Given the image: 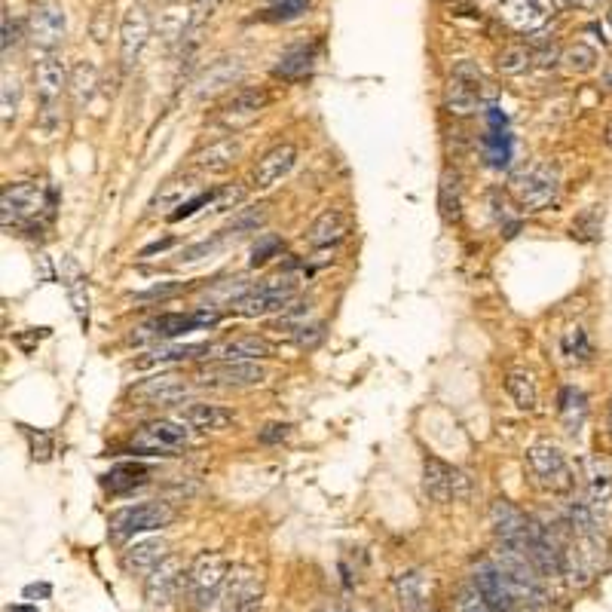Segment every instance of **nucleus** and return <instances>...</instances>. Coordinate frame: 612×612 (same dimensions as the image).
<instances>
[{
    "mask_svg": "<svg viewBox=\"0 0 612 612\" xmlns=\"http://www.w3.org/2000/svg\"><path fill=\"white\" fill-rule=\"evenodd\" d=\"M456 612H490V609L481 600V594L475 591V585L469 582L463 591H459V597H456Z\"/></svg>",
    "mask_w": 612,
    "mask_h": 612,
    "instance_id": "603ef678",
    "label": "nucleus"
},
{
    "mask_svg": "<svg viewBox=\"0 0 612 612\" xmlns=\"http://www.w3.org/2000/svg\"><path fill=\"white\" fill-rule=\"evenodd\" d=\"M150 37V16L144 7H129L126 16H123V25H120V56H123V65L132 68L135 59L141 56V49Z\"/></svg>",
    "mask_w": 612,
    "mask_h": 612,
    "instance_id": "5701e85b",
    "label": "nucleus"
},
{
    "mask_svg": "<svg viewBox=\"0 0 612 612\" xmlns=\"http://www.w3.org/2000/svg\"><path fill=\"white\" fill-rule=\"evenodd\" d=\"M349 230H352L349 212H343V209H328V212H322V215L310 224V230H306V242H310L313 248H328V245L343 242V239L349 236Z\"/></svg>",
    "mask_w": 612,
    "mask_h": 612,
    "instance_id": "393cba45",
    "label": "nucleus"
},
{
    "mask_svg": "<svg viewBox=\"0 0 612 612\" xmlns=\"http://www.w3.org/2000/svg\"><path fill=\"white\" fill-rule=\"evenodd\" d=\"M68 31V19L65 10L56 4V0H37L28 13V34L37 46L43 49H56L65 40Z\"/></svg>",
    "mask_w": 612,
    "mask_h": 612,
    "instance_id": "dca6fc26",
    "label": "nucleus"
},
{
    "mask_svg": "<svg viewBox=\"0 0 612 612\" xmlns=\"http://www.w3.org/2000/svg\"><path fill=\"white\" fill-rule=\"evenodd\" d=\"M606 420H609V435H612V401H609V411H606Z\"/></svg>",
    "mask_w": 612,
    "mask_h": 612,
    "instance_id": "680f3d73",
    "label": "nucleus"
},
{
    "mask_svg": "<svg viewBox=\"0 0 612 612\" xmlns=\"http://www.w3.org/2000/svg\"><path fill=\"white\" fill-rule=\"evenodd\" d=\"M270 105V95L264 89H236L218 111V123L224 129H242L251 120H258V114Z\"/></svg>",
    "mask_w": 612,
    "mask_h": 612,
    "instance_id": "a211bd4d",
    "label": "nucleus"
},
{
    "mask_svg": "<svg viewBox=\"0 0 612 612\" xmlns=\"http://www.w3.org/2000/svg\"><path fill=\"white\" fill-rule=\"evenodd\" d=\"M19 43V28H16V22H13V16L10 13H4V56H10V49Z\"/></svg>",
    "mask_w": 612,
    "mask_h": 612,
    "instance_id": "4d7b16f0",
    "label": "nucleus"
},
{
    "mask_svg": "<svg viewBox=\"0 0 612 612\" xmlns=\"http://www.w3.org/2000/svg\"><path fill=\"white\" fill-rule=\"evenodd\" d=\"M264 594L261 573L251 567H230L224 591H221V612H258Z\"/></svg>",
    "mask_w": 612,
    "mask_h": 612,
    "instance_id": "1a4fd4ad",
    "label": "nucleus"
},
{
    "mask_svg": "<svg viewBox=\"0 0 612 612\" xmlns=\"http://www.w3.org/2000/svg\"><path fill=\"white\" fill-rule=\"evenodd\" d=\"M245 187H224V190H218V196L212 199V215H224V212H233L239 202L245 199Z\"/></svg>",
    "mask_w": 612,
    "mask_h": 612,
    "instance_id": "8fccbe9b",
    "label": "nucleus"
},
{
    "mask_svg": "<svg viewBox=\"0 0 612 612\" xmlns=\"http://www.w3.org/2000/svg\"><path fill=\"white\" fill-rule=\"evenodd\" d=\"M524 554L530 557V564L539 570L542 579L564 576V545L557 542L551 527H542L539 521H527L524 533Z\"/></svg>",
    "mask_w": 612,
    "mask_h": 612,
    "instance_id": "0eeeda50",
    "label": "nucleus"
},
{
    "mask_svg": "<svg viewBox=\"0 0 612 612\" xmlns=\"http://www.w3.org/2000/svg\"><path fill=\"white\" fill-rule=\"evenodd\" d=\"M294 166H297V147H294L291 141L276 144V147H270V150L264 153L258 163H254V169H251V187H254V190H270V187H276L282 178H288Z\"/></svg>",
    "mask_w": 612,
    "mask_h": 612,
    "instance_id": "f3484780",
    "label": "nucleus"
},
{
    "mask_svg": "<svg viewBox=\"0 0 612 612\" xmlns=\"http://www.w3.org/2000/svg\"><path fill=\"white\" fill-rule=\"evenodd\" d=\"M181 291H187L184 282H160V285H153V288H147V291H138L135 300H166V297H175V294H181Z\"/></svg>",
    "mask_w": 612,
    "mask_h": 612,
    "instance_id": "864d4df0",
    "label": "nucleus"
},
{
    "mask_svg": "<svg viewBox=\"0 0 612 612\" xmlns=\"http://www.w3.org/2000/svg\"><path fill=\"white\" fill-rule=\"evenodd\" d=\"M297 297V285L291 279H273L264 285H254L233 303V313L242 319H261L270 313H285Z\"/></svg>",
    "mask_w": 612,
    "mask_h": 612,
    "instance_id": "423d86ee",
    "label": "nucleus"
},
{
    "mask_svg": "<svg viewBox=\"0 0 612 612\" xmlns=\"http://www.w3.org/2000/svg\"><path fill=\"white\" fill-rule=\"evenodd\" d=\"M184 426L187 423H175V420H150L135 432L132 450H138V453H175V450L187 447V441H190V429H184Z\"/></svg>",
    "mask_w": 612,
    "mask_h": 612,
    "instance_id": "ddd939ff",
    "label": "nucleus"
},
{
    "mask_svg": "<svg viewBox=\"0 0 612 612\" xmlns=\"http://www.w3.org/2000/svg\"><path fill=\"white\" fill-rule=\"evenodd\" d=\"M600 515H609L612 505V475L597 459H588V472H585V493H582Z\"/></svg>",
    "mask_w": 612,
    "mask_h": 612,
    "instance_id": "7c9ffc66",
    "label": "nucleus"
},
{
    "mask_svg": "<svg viewBox=\"0 0 612 612\" xmlns=\"http://www.w3.org/2000/svg\"><path fill=\"white\" fill-rule=\"evenodd\" d=\"M46 209L43 202V187L34 181H22V184H10L0 196V221L4 227L10 224H25L31 218H37Z\"/></svg>",
    "mask_w": 612,
    "mask_h": 612,
    "instance_id": "f8f14e48",
    "label": "nucleus"
},
{
    "mask_svg": "<svg viewBox=\"0 0 612 612\" xmlns=\"http://www.w3.org/2000/svg\"><path fill=\"white\" fill-rule=\"evenodd\" d=\"M524 466L533 478L536 487L542 490H551V493H560V490H570L573 487V478H570V463L564 450L551 441H536L527 447L524 453Z\"/></svg>",
    "mask_w": 612,
    "mask_h": 612,
    "instance_id": "7ed1b4c3",
    "label": "nucleus"
},
{
    "mask_svg": "<svg viewBox=\"0 0 612 612\" xmlns=\"http://www.w3.org/2000/svg\"><path fill=\"white\" fill-rule=\"evenodd\" d=\"M221 0H190V25L206 22L215 10H218Z\"/></svg>",
    "mask_w": 612,
    "mask_h": 612,
    "instance_id": "5fc2aeb1",
    "label": "nucleus"
},
{
    "mask_svg": "<svg viewBox=\"0 0 612 612\" xmlns=\"http://www.w3.org/2000/svg\"><path fill=\"white\" fill-rule=\"evenodd\" d=\"M530 62H533V56L527 53L524 46H508V49H502L499 53V59H496V68L502 71V74H524L527 68H530Z\"/></svg>",
    "mask_w": 612,
    "mask_h": 612,
    "instance_id": "c03bdc74",
    "label": "nucleus"
},
{
    "mask_svg": "<svg viewBox=\"0 0 612 612\" xmlns=\"http://www.w3.org/2000/svg\"><path fill=\"white\" fill-rule=\"evenodd\" d=\"M606 144H609V147H612V123H609V126H606Z\"/></svg>",
    "mask_w": 612,
    "mask_h": 612,
    "instance_id": "e2e57ef3",
    "label": "nucleus"
},
{
    "mask_svg": "<svg viewBox=\"0 0 612 612\" xmlns=\"http://www.w3.org/2000/svg\"><path fill=\"white\" fill-rule=\"evenodd\" d=\"M193 328H202L199 325V316L196 313H163V316H157L153 319L150 325H147V331H150V337H166V340H172V337H181V334H187V331H193Z\"/></svg>",
    "mask_w": 612,
    "mask_h": 612,
    "instance_id": "e433bc0d",
    "label": "nucleus"
},
{
    "mask_svg": "<svg viewBox=\"0 0 612 612\" xmlns=\"http://www.w3.org/2000/svg\"><path fill=\"white\" fill-rule=\"evenodd\" d=\"M313 65H316V46H294V49H288V53L279 59L273 74L294 83V80H303L306 74H310Z\"/></svg>",
    "mask_w": 612,
    "mask_h": 612,
    "instance_id": "72a5a7b5",
    "label": "nucleus"
},
{
    "mask_svg": "<svg viewBox=\"0 0 612 612\" xmlns=\"http://www.w3.org/2000/svg\"><path fill=\"white\" fill-rule=\"evenodd\" d=\"M175 521V508L166 502H138V505H126L117 508L108 521V533L111 539L123 542L132 539L138 533H153V530H163Z\"/></svg>",
    "mask_w": 612,
    "mask_h": 612,
    "instance_id": "f03ea898",
    "label": "nucleus"
},
{
    "mask_svg": "<svg viewBox=\"0 0 612 612\" xmlns=\"http://www.w3.org/2000/svg\"><path fill=\"white\" fill-rule=\"evenodd\" d=\"M212 343H175V346H157L144 352L135 362V368H163L175 362H190V359H209Z\"/></svg>",
    "mask_w": 612,
    "mask_h": 612,
    "instance_id": "a878e982",
    "label": "nucleus"
},
{
    "mask_svg": "<svg viewBox=\"0 0 612 612\" xmlns=\"http://www.w3.org/2000/svg\"><path fill=\"white\" fill-rule=\"evenodd\" d=\"M459 206H463V199H459V175L456 172H444L441 175V196H438V209L447 221H459Z\"/></svg>",
    "mask_w": 612,
    "mask_h": 612,
    "instance_id": "a19ab883",
    "label": "nucleus"
},
{
    "mask_svg": "<svg viewBox=\"0 0 612 612\" xmlns=\"http://www.w3.org/2000/svg\"><path fill=\"white\" fill-rule=\"evenodd\" d=\"M242 157V141L227 135V138H218L212 141L209 147H202L193 153V166L202 172V175H224L230 172Z\"/></svg>",
    "mask_w": 612,
    "mask_h": 612,
    "instance_id": "aec40b11",
    "label": "nucleus"
},
{
    "mask_svg": "<svg viewBox=\"0 0 612 612\" xmlns=\"http://www.w3.org/2000/svg\"><path fill=\"white\" fill-rule=\"evenodd\" d=\"M190 395V383L181 374H153L129 389V398L138 407H172Z\"/></svg>",
    "mask_w": 612,
    "mask_h": 612,
    "instance_id": "9d476101",
    "label": "nucleus"
},
{
    "mask_svg": "<svg viewBox=\"0 0 612 612\" xmlns=\"http://www.w3.org/2000/svg\"><path fill=\"white\" fill-rule=\"evenodd\" d=\"M25 441H28V450H31V459H37V463H46V459H53L56 453V441L53 435H49L46 429H31V426H19Z\"/></svg>",
    "mask_w": 612,
    "mask_h": 612,
    "instance_id": "79ce46f5",
    "label": "nucleus"
},
{
    "mask_svg": "<svg viewBox=\"0 0 612 612\" xmlns=\"http://www.w3.org/2000/svg\"><path fill=\"white\" fill-rule=\"evenodd\" d=\"M196 193V184L190 178H172L166 184H160L157 196H153L150 202V209L153 212H169V209H181L184 206V199Z\"/></svg>",
    "mask_w": 612,
    "mask_h": 612,
    "instance_id": "c9c22d12",
    "label": "nucleus"
},
{
    "mask_svg": "<svg viewBox=\"0 0 612 612\" xmlns=\"http://www.w3.org/2000/svg\"><path fill=\"white\" fill-rule=\"evenodd\" d=\"M7 612H40L34 603H16V606H10Z\"/></svg>",
    "mask_w": 612,
    "mask_h": 612,
    "instance_id": "bf43d9fd",
    "label": "nucleus"
},
{
    "mask_svg": "<svg viewBox=\"0 0 612 612\" xmlns=\"http://www.w3.org/2000/svg\"><path fill=\"white\" fill-rule=\"evenodd\" d=\"M25 600H34V597H40V600H46L49 594H53V585L49 582H34V585H25Z\"/></svg>",
    "mask_w": 612,
    "mask_h": 612,
    "instance_id": "13d9d810",
    "label": "nucleus"
},
{
    "mask_svg": "<svg viewBox=\"0 0 612 612\" xmlns=\"http://www.w3.org/2000/svg\"><path fill=\"white\" fill-rule=\"evenodd\" d=\"M505 389H508V395H512V401L521 407V411H536V404H539V389H536V380H533L530 371H524V368L508 371V377H505Z\"/></svg>",
    "mask_w": 612,
    "mask_h": 612,
    "instance_id": "f704fd0d",
    "label": "nucleus"
},
{
    "mask_svg": "<svg viewBox=\"0 0 612 612\" xmlns=\"http://www.w3.org/2000/svg\"><path fill=\"white\" fill-rule=\"evenodd\" d=\"M560 346H564V355L570 362H585L591 355V340L582 328H570L564 334V340H560Z\"/></svg>",
    "mask_w": 612,
    "mask_h": 612,
    "instance_id": "49530a36",
    "label": "nucleus"
},
{
    "mask_svg": "<svg viewBox=\"0 0 612 612\" xmlns=\"http://www.w3.org/2000/svg\"><path fill=\"white\" fill-rule=\"evenodd\" d=\"M212 355L215 359H230V362H261L273 355V346L258 337V334H239V337H227L224 343H212Z\"/></svg>",
    "mask_w": 612,
    "mask_h": 612,
    "instance_id": "b1692460",
    "label": "nucleus"
},
{
    "mask_svg": "<svg viewBox=\"0 0 612 612\" xmlns=\"http://www.w3.org/2000/svg\"><path fill=\"white\" fill-rule=\"evenodd\" d=\"M288 435H291V426H285V423H270V426H264L261 441H264V444H273V441H285Z\"/></svg>",
    "mask_w": 612,
    "mask_h": 612,
    "instance_id": "6e6d98bb",
    "label": "nucleus"
},
{
    "mask_svg": "<svg viewBox=\"0 0 612 612\" xmlns=\"http://www.w3.org/2000/svg\"><path fill=\"white\" fill-rule=\"evenodd\" d=\"M147 478H150V469L144 463H120L105 478H101V484H105V490L114 493V496H126V493L144 487Z\"/></svg>",
    "mask_w": 612,
    "mask_h": 612,
    "instance_id": "2f4dec72",
    "label": "nucleus"
},
{
    "mask_svg": "<svg viewBox=\"0 0 612 612\" xmlns=\"http://www.w3.org/2000/svg\"><path fill=\"white\" fill-rule=\"evenodd\" d=\"M169 557V545L166 539H141L135 545H129L123 551V570L129 576H138V579H147L153 570H157L163 560Z\"/></svg>",
    "mask_w": 612,
    "mask_h": 612,
    "instance_id": "4be33fe9",
    "label": "nucleus"
},
{
    "mask_svg": "<svg viewBox=\"0 0 612 612\" xmlns=\"http://www.w3.org/2000/svg\"><path fill=\"white\" fill-rule=\"evenodd\" d=\"M472 585H475V591L481 594V600L487 603L490 612H518L521 609L518 597L512 594V588H508L505 576L499 573V567L493 564V560H481V564L472 570Z\"/></svg>",
    "mask_w": 612,
    "mask_h": 612,
    "instance_id": "4468645a",
    "label": "nucleus"
},
{
    "mask_svg": "<svg viewBox=\"0 0 612 612\" xmlns=\"http://www.w3.org/2000/svg\"><path fill=\"white\" fill-rule=\"evenodd\" d=\"M557 62H560V68L570 71V74H588L597 65V53H594L591 46H585V43H573V46L564 49V53H560Z\"/></svg>",
    "mask_w": 612,
    "mask_h": 612,
    "instance_id": "ea45409f",
    "label": "nucleus"
},
{
    "mask_svg": "<svg viewBox=\"0 0 612 612\" xmlns=\"http://www.w3.org/2000/svg\"><path fill=\"white\" fill-rule=\"evenodd\" d=\"M267 221V206H251V209H239L230 221L224 233H245V230H258Z\"/></svg>",
    "mask_w": 612,
    "mask_h": 612,
    "instance_id": "a18cd8bd",
    "label": "nucleus"
},
{
    "mask_svg": "<svg viewBox=\"0 0 612 612\" xmlns=\"http://www.w3.org/2000/svg\"><path fill=\"white\" fill-rule=\"evenodd\" d=\"M196 380L202 386H218V389H245V386H261L267 380V371L258 362L215 359V362L199 365Z\"/></svg>",
    "mask_w": 612,
    "mask_h": 612,
    "instance_id": "6e6552de",
    "label": "nucleus"
},
{
    "mask_svg": "<svg viewBox=\"0 0 612 612\" xmlns=\"http://www.w3.org/2000/svg\"><path fill=\"white\" fill-rule=\"evenodd\" d=\"M527 515L518 512L512 502L505 499H496L490 505V527L496 533V542L505 545V548H515V551H524V533H527Z\"/></svg>",
    "mask_w": 612,
    "mask_h": 612,
    "instance_id": "6ab92c4d",
    "label": "nucleus"
},
{
    "mask_svg": "<svg viewBox=\"0 0 612 612\" xmlns=\"http://www.w3.org/2000/svg\"><path fill=\"white\" fill-rule=\"evenodd\" d=\"M279 251H282V242L276 236H261V242L251 248V267H264Z\"/></svg>",
    "mask_w": 612,
    "mask_h": 612,
    "instance_id": "3c124183",
    "label": "nucleus"
},
{
    "mask_svg": "<svg viewBox=\"0 0 612 612\" xmlns=\"http://www.w3.org/2000/svg\"><path fill=\"white\" fill-rule=\"evenodd\" d=\"M585 414H588V407H585V395L579 389L567 386L564 392H560V417H564L570 432H579V426L585 423Z\"/></svg>",
    "mask_w": 612,
    "mask_h": 612,
    "instance_id": "58836bf2",
    "label": "nucleus"
},
{
    "mask_svg": "<svg viewBox=\"0 0 612 612\" xmlns=\"http://www.w3.org/2000/svg\"><path fill=\"white\" fill-rule=\"evenodd\" d=\"M184 585H187V570H184V564H181L178 557L169 554L163 564L144 579V600L153 609H163V606H169L181 594Z\"/></svg>",
    "mask_w": 612,
    "mask_h": 612,
    "instance_id": "2eb2a0df",
    "label": "nucleus"
},
{
    "mask_svg": "<svg viewBox=\"0 0 612 612\" xmlns=\"http://www.w3.org/2000/svg\"><path fill=\"white\" fill-rule=\"evenodd\" d=\"M554 10H557L554 0H505L499 16L515 31H536L548 22Z\"/></svg>",
    "mask_w": 612,
    "mask_h": 612,
    "instance_id": "412c9836",
    "label": "nucleus"
},
{
    "mask_svg": "<svg viewBox=\"0 0 612 612\" xmlns=\"http://www.w3.org/2000/svg\"><path fill=\"white\" fill-rule=\"evenodd\" d=\"M429 594H432V582L423 570H407V573L395 576V597L404 609L420 612L426 606Z\"/></svg>",
    "mask_w": 612,
    "mask_h": 612,
    "instance_id": "c756f323",
    "label": "nucleus"
},
{
    "mask_svg": "<svg viewBox=\"0 0 612 612\" xmlns=\"http://www.w3.org/2000/svg\"><path fill=\"white\" fill-rule=\"evenodd\" d=\"M573 4H579V7H585V10H591V7H600L603 0H573Z\"/></svg>",
    "mask_w": 612,
    "mask_h": 612,
    "instance_id": "052dcab7",
    "label": "nucleus"
},
{
    "mask_svg": "<svg viewBox=\"0 0 612 612\" xmlns=\"http://www.w3.org/2000/svg\"><path fill=\"white\" fill-rule=\"evenodd\" d=\"M224 236H227V233H218V236H212V239H202V242H193V245L181 248V251L175 254V264H199L202 258H212V254L224 245Z\"/></svg>",
    "mask_w": 612,
    "mask_h": 612,
    "instance_id": "37998d69",
    "label": "nucleus"
},
{
    "mask_svg": "<svg viewBox=\"0 0 612 612\" xmlns=\"http://www.w3.org/2000/svg\"><path fill=\"white\" fill-rule=\"evenodd\" d=\"M227 573H230V564L221 551H202L193 557V564L187 570V600L193 609H209L218 594L224 591V582H227Z\"/></svg>",
    "mask_w": 612,
    "mask_h": 612,
    "instance_id": "f257e3e1",
    "label": "nucleus"
},
{
    "mask_svg": "<svg viewBox=\"0 0 612 612\" xmlns=\"http://www.w3.org/2000/svg\"><path fill=\"white\" fill-rule=\"evenodd\" d=\"M68 86H71V95H74V105L77 108H83L86 101L92 98V92H95V86H98V71H95V65L92 62H77L74 65V71H71V80H68Z\"/></svg>",
    "mask_w": 612,
    "mask_h": 612,
    "instance_id": "4c0bfd02",
    "label": "nucleus"
},
{
    "mask_svg": "<svg viewBox=\"0 0 612 612\" xmlns=\"http://www.w3.org/2000/svg\"><path fill=\"white\" fill-rule=\"evenodd\" d=\"M68 74H65V65L56 59V56H46L34 65V83H37V95L46 101V105H53V101L65 92L68 86Z\"/></svg>",
    "mask_w": 612,
    "mask_h": 612,
    "instance_id": "c85d7f7f",
    "label": "nucleus"
},
{
    "mask_svg": "<svg viewBox=\"0 0 612 612\" xmlns=\"http://www.w3.org/2000/svg\"><path fill=\"white\" fill-rule=\"evenodd\" d=\"M484 86L487 83H484L481 71L475 65L463 62L453 71V77L447 83V95H444L447 111L456 114V117H472L481 108V89Z\"/></svg>",
    "mask_w": 612,
    "mask_h": 612,
    "instance_id": "9b49d317",
    "label": "nucleus"
},
{
    "mask_svg": "<svg viewBox=\"0 0 612 612\" xmlns=\"http://www.w3.org/2000/svg\"><path fill=\"white\" fill-rule=\"evenodd\" d=\"M19 95H22V86L16 77L4 74V89H0V108H4V126H10V120L16 117L19 111Z\"/></svg>",
    "mask_w": 612,
    "mask_h": 612,
    "instance_id": "09e8293b",
    "label": "nucleus"
},
{
    "mask_svg": "<svg viewBox=\"0 0 612 612\" xmlns=\"http://www.w3.org/2000/svg\"><path fill=\"white\" fill-rule=\"evenodd\" d=\"M62 279H65V288H68V297H71V306H74V313H77L80 328L89 331L92 310H89V282H86V276L80 273V267L74 261H68V270L62 273Z\"/></svg>",
    "mask_w": 612,
    "mask_h": 612,
    "instance_id": "473e14b6",
    "label": "nucleus"
},
{
    "mask_svg": "<svg viewBox=\"0 0 612 612\" xmlns=\"http://www.w3.org/2000/svg\"><path fill=\"white\" fill-rule=\"evenodd\" d=\"M239 77H242V62L239 59H221V62H215V65H209L206 71H202V77L193 83L196 86L193 95L196 98H212L221 89L233 86Z\"/></svg>",
    "mask_w": 612,
    "mask_h": 612,
    "instance_id": "cd10ccee",
    "label": "nucleus"
},
{
    "mask_svg": "<svg viewBox=\"0 0 612 612\" xmlns=\"http://www.w3.org/2000/svg\"><path fill=\"white\" fill-rule=\"evenodd\" d=\"M557 190H560V172H557V166H551L545 160L530 163L527 169H521L512 178L515 199L530 212H539V209L551 206V202L557 199Z\"/></svg>",
    "mask_w": 612,
    "mask_h": 612,
    "instance_id": "20e7f679",
    "label": "nucleus"
},
{
    "mask_svg": "<svg viewBox=\"0 0 612 612\" xmlns=\"http://www.w3.org/2000/svg\"><path fill=\"white\" fill-rule=\"evenodd\" d=\"M306 10H310V0H273L270 10H267V19L270 22H291V19H300Z\"/></svg>",
    "mask_w": 612,
    "mask_h": 612,
    "instance_id": "de8ad7c7",
    "label": "nucleus"
},
{
    "mask_svg": "<svg viewBox=\"0 0 612 612\" xmlns=\"http://www.w3.org/2000/svg\"><path fill=\"white\" fill-rule=\"evenodd\" d=\"M423 490L429 499L450 505V502H466L472 496V478L459 472L456 466L444 463L438 456L423 459Z\"/></svg>",
    "mask_w": 612,
    "mask_h": 612,
    "instance_id": "39448f33",
    "label": "nucleus"
},
{
    "mask_svg": "<svg viewBox=\"0 0 612 612\" xmlns=\"http://www.w3.org/2000/svg\"><path fill=\"white\" fill-rule=\"evenodd\" d=\"M233 411L221 404H209V401H196V404H187L181 411V423H187L190 429L196 432H221L233 423Z\"/></svg>",
    "mask_w": 612,
    "mask_h": 612,
    "instance_id": "bb28decb",
    "label": "nucleus"
}]
</instances>
